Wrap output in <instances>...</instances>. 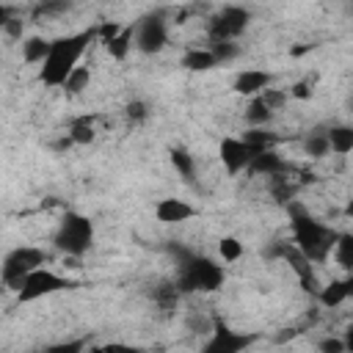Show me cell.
Returning <instances> with one entry per match:
<instances>
[{"label":"cell","instance_id":"cell-25","mask_svg":"<svg viewBox=\"0 0 353 353\" xmlns=\"http://www.w3.org/2000/svg\"><path fill=\"white\" fill-rule=\"evenodd\" d=\"M331 256L336 259V265L342 270H347V273L353 270V234L350 232H339V237L331 248Z\"/></svg>","mask_w":353,"mask_h":353},{"label":"cell","instance_id":"cell-37","mask_svg":"<svg viewBox=\"0 0 353 353\" xmlns=\"http://www.w3.org/2000/svg\"><path fill=\"white\" fill-rule=\"evenodd\" d=\"M11 17H14V8L6 6V3H0V30H3V25H6Z\"/></svg>","mask_w":353,"mask_h":353},{"label":"cell","instance_id":"cell-4","mask_svg":"<svg viewBox=\"0 0 353 353\" xmlns=\"http://www.w3.org/2000/svg\"><path fill=\"white\" fill-rule=\"evenodd\" d=\"M94 237H97V229H94V221L85 215V212H77V210H66L58 221V229L52 234V243L61 254L66 256H83L91 251L94 245Z\"/></svg>","mask_w":353,"mask_h":353},{"label":"cell","instance_id":"cell-6","mask_svg":"<svg viewBox=\"0 0 353 353\" xmlns=\"http://www.w3.org/2000/svg\"><path fill=\"white\" fill-rule=\"evenodd\" d=\"M77 287V279H69V276H61L50 268H39L33 270L22 287L17 290V303H36L41 298H50V295H58V292H69Z\"/></svg>","mask_w":353,"mask_h":353},{"label":"cell","instance_id":"cell-2","mask_svg":"<svg viewBox=\"0 0 353 353\" xmlns=\"http://www.w3.org/2000/svg\"><path fill=\"white\" fill-rule=\"evenodd\" d=\"M94 39H97V25L77 30V33L50 39V52H47L44 63L39 66V80L47 88H61L63 80L80 66V58L85 55V50Z\"/></svg>","mask_w":353,"mask_h":353},{"label":"cell","instance_id":"cell-35","mask_svg":"<svg viewBox=\"0 0 353 353\" xmlns=\"http://www.w3.org/2000/svg\"><path fill=\"white\" fill-rule=\"evenodd\" d=\"M72 6L66 3V0H58V3H39L36 8H33V14L36 17H52V14H63V11H69Z\"/></svg>","mask_w":353,"mask_h":353},{"label":"cell","instance_id":"cell-15","mask_svg":"<svg viewBox=\"0 0 353 353\" xmlns=\"http://www.w3.org/2000/svg\"><path fill=\"white\" fill-rule=\"evenodd\" d=\"M132 36H135L132 22H130V25H121L110 39L102 41V44H105V52H108L113 61H124V58L130 55V50H132Z\"/></svg>","mask_w":353,"mask_h":353},{"label":"cell","instance_id":"cell-3","mask_svg":"<svg viewBox=\"0 0 353 353\" xmlns=\"http://www.w3.org/2000/svg\"><path fill=\"white\" fill-rule=\"evenodd\" d=\"M168 251L176 262L174 284L182 295H188V292H215V290L223 287L226 273H223V265H218L215 259H210L204 254H196L190 248H182V245H171Z\"/></svg>","mask_w":353,"mask_h":353},{"label":"cell","instance_id":"cell-27","mask_svg":"<svg viewBox=\"0 0 353 353\" xmlns=\"http://www.w3.org/2000/svg\"><path fill=\"white\" fill-rule=\"evenodd\" d=\"M88 83H91V72H88L85 66H77V69L63 80V85H61V88H63L66 94H72V97H74V94H83V91L88 88Z\"/></svg>","mask_w":353,"mask_h":353},{"label":"cell","instance_id":"cell-29","mask_svg":"<svg viewBox=\"0 0 353 353\" xmlns=\"http://www.w3.org/2000/svg\"><path fill=\"white\" fill-rule=\"evenodd\" d=\"M207 50L212 52V58H215L218 66L221 63H229V61H234L240 55V44H234V41H218V44H210Z\"/></svg>","mask_w":353,"mask_h":353},{"label":"cell","instance_id":"cell-9","mask_svg":"<svg viewBox=\"0 0 353 353\" xmlns=\"http://www.w3.org/2000/svg\"><path fill=\"white\" fill-rule=\"evenodd\" d=\"M132 47L143 55H157L163 52V47L168 44V25L163 19V14H146L138 22H132Z\"/></svg>","mask_w":353,"mask_h":353},{"label":"cell","instance_id":"cell-8","mask_svg":"<svg viewBox=\"0 0 353 353\" xmlns=\"http://www.w3.org/2000/svg\"><path fill=\"white\" fill-rule=\"evenodd\" d=\"M251 22V11L243 8V6H221L210 22H207V36H210V44H218V41H234Z\"/></svg>","mask_w":353,"mask_h":353},{"label":"cell","instance_id":"cell-11","mask_svg":"<svg viewBox=\"0 0 353 353\" xmlns=\"http://www.w3.org/2000/svg\"><path fill=\"white\" fill-rule=\"evenodd\" d=\"M273 80H276V74L268 69H240L232 80V91L251 99V97H259L265 88H270Z\"/></svg>","mask_w":353,"mask_h":353},{"label":"cell","instance_id":"cell-26","mask_svg":"<svg viewBox=\"0 0 353 353\" xmlns=\"http://www.w3.org/2000/svg\"><path fill=\"white\" fill-rule=\"evenodd\" d=\"M243 251H245V245H243V240H237L234 234H223L221 240H218V254H221V259L223 262H237L240 256H243Z\"/></svg>","mask_w":353,"mask_h":353},{"label":"cell","instance_id":"cell-13","mask_svg":"<svg viewBox=\"0 0 353 353\" xmlns=\"http://www.w3.org/2000/svg\"><path fill=\"white\" fill-rule=\"evenodd\" d=\"M350 292H353V279L347 273L345 279H331L328 284H323L314 298H317V303L323 309H336V306H342L350 298Z\"/></svg>","mask_w":353,"mask_h":353},{"label":"cell","instance_id":"cell-31","mask_svg":"<svg viewBox=\"0 0 353 353\" xmlns=\"http://www.w3.org/2000/svg\"><path fill=\"white\" fill-rule=\"evenodd\" d=\"M314 85H317V74H306V77H301L298 83H292L290 97H295V99H312Z\"/></svg>","mask_w":353,"mask_h":353},{"label":"cell","instance_id":"cell-1","mask_svg":"<svg viewBox=\"0 0 353 353\" xmlns=\"http://www.w3.org/2000/svg\"><path fill=\"white\" fill-rule=\"evenodd\" d=\"M287 215H290V232H292V245L312 262L320 265L331 256V248L339 237L336 229H331L328 223H323L320 218H314L301 201H287Z\"/></svg>","mask_w":353,"mask_h":353},{"label":"cell","instance_id":"cell-21","mask_svg":"<svg viewBox=\"0 0 353 353\" xmlns=\"http://www.w3.org/2000/svg\"><path fill=\"white\" fill-rule=\"evenodd\" d=\"M66 138L72 141V146H88L94 138H97V130H94V119L91 116H80L69 124L66 130Z\"/></svg>","mask_w":353,"mask_h":353},{"label":"cell","instance_id":"cell-14","mask_svg":"<svg viewBox=\"0 0 353 353\" xmlns=\"http://www.w3.org/2000/svg\"><path fill=\"white\" fill-rule=\"evenodd\" d=\"M284 171H287V163L276 149L254 154V160L248 165V174H256V176H281Z\"/></svg>","mask_w":353,"mask_h":353},{"label":"cell","instance_id":"cell-10","mask_svg":"<svg viewBox=\"0 0 353 353\" xmlns=\"http://www.w3.org/2000/svg\"><path fill=\"white\" fill-rule=\"evenodd\" d=\"M218 157H221V165L229 176H237L243 171H248L251 160H254V152L243 143V138L237 135H226L221 138V146H218Z\"/></svg>","mask_w":353,"mask_h":353},{"label":"cell","instance_id":"cell-7","mask_svg":"<svg viewBox=\"0 0 353 353\" xmlns=\"http://www.w3.org/2000/svg\"><path fill=\"white\" fill-rule=\"evenodd\" d=\"M259 334L254 331H237L232 325H226L223 320H212L210 336L204 339L199 353H248L256 345Z\"/></svg>","mask_w":353,"mask_h":353},{"label":"cell","instance_id":"cell-32","mask_svg":"<svg viewBox=\"0 0 353 353\" xmlns=\"http://www.w3.org/2000/svg\"><path fill=\"white\" fill-rule=\"evenodd\" d=\"M124 116H127L132 124H143V121L149 119V105H146L143 99H132V102H127Z\"/></svg>","mask_w":353,"mask_h":353},{"label":"cell","instance_id":"cell-38","mask_svg":"<svg viewBox=\"0 0 353 353\" xmlns=\"http://www.w3.org/2000/svg\"><path fill=\"white\" fill-rule=\"evenodd\" d=\"M69 146H72V141L66 138V132H63V138H61V141H55V143H52V149H55V152H66Z\"/></svg>","mask_w":353,"mask_h":353},{"label":"cell","instance_id":"cell-20","mask_svg":"<svg viewBox=\"0 0 353 353\" xmlns=\"http://www.w3.org/2000/svg\"><path fill=\"white\" fill-rule=\"evenodd\" d=\"M168 160H171V168L176 171V176H182L185 182H193V176H196V157L185 146H174L168 152Z\"/></svg>","mask_w":353,"mask_h":353},{"label":"cell","instance_id":"cell-34","mask_svg":"<svg viewBox=\"0 0 353 353\" xmlns=\"http://www.w3.org/2000/svg\"><path fill=\"white\" fill-rule=\"evenodd\" d=\"M317 350L320 353H347V342L342 339V336H323L320 342H317Z\"/></svg>","mask_w":353,"mask_h":353},{"label":"cell","instance_id":"cell-30","mask_svg":"<svg viewBox=\"0 0 353 353\" xmlns=\"http://www.w3.org/2000/svg\"><path fill=\"white\" fill-rule=\"evenodd\" d=\"M85 353H146L141 345H130V342H105V345H88Z\"/></svg>","mask_w":353,"mask_h":353},{"label":"cell","instance_id":"cell-33","mask_svg":"<svg viewBox=\"0 0 353 353\" xmlns=\"http://www.w3.org/2000/svg\"><path fill=\"white\" fill-rule=\"evenodd\" d=\"M259 99L276 113V110H281L284 108V102H287V91H279V88H265L262 94H259Z\"/></svg>","mask_w":353,"mask_h":353},{"label":"cell","instance_id":"cell-12","mask_svg":"<svg viewBox=\"0 0 353 353\" xmlns=\"http://www.w3.org/2000/svg\"><path fill=\"white\" fill-rule=\"evenodd\" d=\"M196 215H199V210H196L190 201L176 199V196H165V199H160V201L154 204V218H157L160 223H168V226L185 223V221H190V218H196Z\"/></svg>","mask_w":353,"mask_h":353},{"label":"cell","instance_id":"cell-19","mask_svg":"<svg viewBox=\"0 0 353 353\" xmlns=\"http://www.w3.org/2000/svg\"><path fill=\"white\" fill-rule=\"evenodd\" d=\"M47 52H50V39L47 36H39V33H33V36H25L22 39V61L25 63H44V58H47Z\"/></svg>","mask_w":353,"mask_h":353},{"label":"cell","instance_id":"cell-23","mask_svg":"<svg viewBox=\"0 0 353 353\" xmlns=\"http://www.w3.org/2000/svg\"><path fill=\"white\" fill-rule=\"evenodd\" d=\"M179 298H182V292L176 290L174 281H160V284H154V290H152V301H154V306L163 309V312L176 309Z\"/></svg>","mask_w":353,"mask_h":353},{"label":"cell","instance_id":"cell-24","mask_svg":"<svg viewBox=\"0 0 353 353\" xmlns=\"http://www.w3.org/2000/svg\"><path fill=\"white\" fill-rule=\"evenodd\" d=\"M245 121H248V127H270V121H273V110L259 99V97H251L248 99V105H245Z\"/></svg>","mask_w":353,"mask_h":353},{"label":"cell","instance_id":"cell-5","mask_svg":"<svg viewBox=\"0 0 353 353\" xmlns=\"http://www.w3.org/2000/svg\"><path fill=\"white\" fill-rule=\"evenodd\" d=\"M44 262H47V254L41 248H36V245H17V248H11L3 256V262H0V281H3V287L17 292L22 287V281L33 270L44 268Z\"/></svg>","mask_w":353,"mask_h":353},{"label":"cell","instance_id":"cell-22","mask_svg":"<svg viewBox=\"0 0 353 353\" xmlns=\"http://www.w3.org/2000/svg\"><path fill=\"white\" fill-rule=\"evenodd\" d=\"M303 154H309L312 160H323V157L331 154L328 138H325V127H314V130L306 132V138H303Z\"/></svg>","mask_w":353,"mask_h":353},{"label":"cell","instance_id":"cell-36","mask_svg":"<svg viewBox=\"0 0 353 353\" xmlns=\"http://www.w3.org/2000/svg\"><path fill=\"white\" fill-rule=\"evenodd\" d=\"M3 30H6V36H11V39H22V19L11 17V19L3 25Z\"/></svg>","mask_w":353,"mask_h":353},{"label":"cell","instance_id":"cell-28","mask_svg":"<svg viewBox=\"0 0 353 353\" xmlns=\"http://www.w3.org/2000/svg\"><path fill=\"white\" fill-rule=\"evenodd\" d=\"M91 345V336H74V339H61V342H52L44 353H85Z\"/></svg>","mask_w":353,"mask_h":353},{"label":"cell","instance_id":"cell-16","mask_svg":"<svg viewBox=\"0 0 353 353\" xmlns=\"http://www.w3.org/2000/svg\"><path fill=\"white\" fill-rule=\"evenodd\" d=\"M179 66L185 72H210L218 63H215V58H212V52L207 47H188L182 52V58H179Z\"/></svg>","mask_w":353,"mask_h":353},{"label":"cell","instance_id":"cell-17","mask_svg":"<svg viewBox=\"0 0 353 353\" xmlns=\"http://www.w3.org/2000/svg\"><path fill=\"white\" fill-rule=\"evenodd\" d=\"M240 138H243V143H245L254 154L268 152V149H276V143H279V135H276L270 127H248Z\"/></svg>","mask_w":353,"mask_h":353},{"label":"cell","instance_id":"cell-18","mask_svg":"<svg viewBox=\"0 0 353 353\" xmlns=\"http://www.w3.org/2000/svg\"><path fill=\"white\" fill-rule=\"evenodd\" d=\"M328 149L334 154H350L353 152V127L350 124H325Z\"/></svg>","mask_w":353,"mask_h":353}]
</instances>
